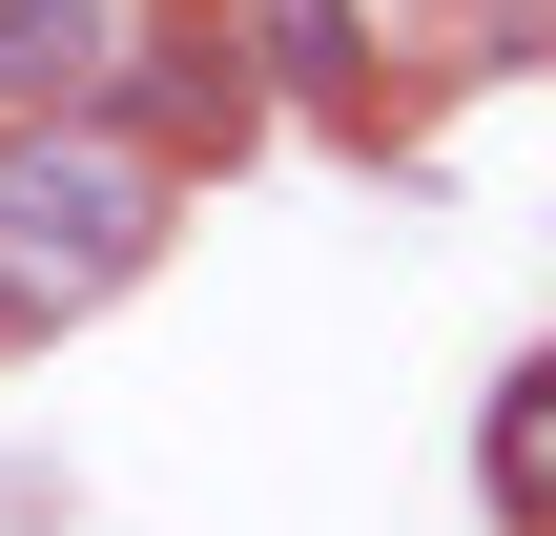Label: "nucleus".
Listing matches in <instances>:
<instances>
[{
    "label": "nucleus",
    "instance_id": "1",
    "mask_svg": "<svg viewBox=\"0 0 556 536\" xmlns=\"http://www.w3.org/2000/svg\"><path fill=\"white\" fill-rule=\"evenodd\" d=\"M165 145L103 103H21L0 124V310H103L124 269H165Z\"/></svg>",
    "mask_w": 556,
    "mask_h": 536
},
{
    "label": "nucleus",
    "instance_id": "2",
    "mask_svg": "<svg viewBox=\"0 0 556 536\" xmlns=\"http://www.w3.org/2000/svg\"><path fill=\"white\" fill-rule=\"evenodd\" d=\"M103 62H124V0H0V124L21 103H103Z\"/></svg>",
    "mask_w": 556,
    "mask_h": 536
},
{
    "label": "nucleus",
    "instance_id": "3",
    "mask_svg": "<svg viewBox=\"0 0 556 536\" xmlns=\"http://www.w3.org/2000/svg\"><path fill=\"white\" fill-rule=\"evenodd\" d=\"M475 454H495V516L536 536V496H556V372H536V351L495 372V434H475Z\"/></svg>",
    "mask_w": 556,
    "mask_h": 536
},
{
    "label": "nucleus",
    "instance_id": "4",
    "mask_svg": "<svg viewBox=\"0 0 556 536\" xmlns=\"http://www.w3.org/2000/svg\"><path fill=\"white\" fill-rule=\"evenodd\" d=\"M268 83H289V103H351V83H371V21H351V0H268Z\"/></svg>",
    "mask_w": 556,
    "mask_h": 536
}]
</instances>
